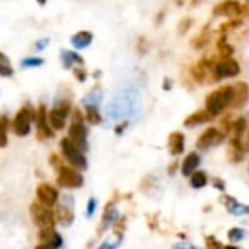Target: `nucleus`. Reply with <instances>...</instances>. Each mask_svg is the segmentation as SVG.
<instances>
[{"label": "nucleus", "mask_w": 249, "mask_h": 249, "mask_svg": "<svg viewBox=\"0 0 249 249\" xmlns=\"http://www.w3.org/2000/svg\"><path fill=\"white\" fill-rule=\"evenodd\" d=\"M36 3H38L39 6H45V4H47V0H36Z\"/></svg>", "instance_id": "49"}, {"label": "nucleus", "mask_w": 249, "mask_h": 249, "mask_svg": "<svg viewBox=\"0 0 249 249\" xmlns=\"http://www.w3.org/2000/svg\"><path fill=\"white\" fill-rule=\"evenodd\" d=\"M50 42H51V39H50L48 36H42V38H39V39L35 41L34 48H35V51L41 53V51H44V50L50 45Z\"/></svg>", "instance_id": "36"}, {"label": "nucleus", "mask_w": 249, "mask_h": 249, "mask_svg": "<svg viewBox=\"0 0 249 249\" xmlns=\"http://www.w3.org/2000/svg\"><path fill=\"white\" fill-rule=\"evenodd\" d=\"M35 117H36V111L31 105L22 107L16 112V115L12 121L13 133L18 137H26L32 130V123H35Z\"/></svg>", "instance_id": "5"}, {"label": "nucleus", "mask_w": 249, "mask_h": 249, "mask_svg": "<svg viewBox=\"0 0 249 249\" xmlns=\"http://www.w3.org/2000/svg\"><path fill=\"white\" fill-rule=\"evenodd\" d=\"M223 249H239L238 247H233V245H228V247H223Z\"/></svg>", "instance_id": "50"}, {"label": "nucleus", "mask_w": 249, "mask_h": 249, "mask_svg": "<svg viewBox=\"0 0 249 249\" xmlns=\"http://www.w3.org/2000/svg\"><path fill=\"white\" fill-rule=\"evenodd\" d=\"M249 102V85L247 82H236L233 85V98L231 102L232 109H242Z\"/></svg>", "instance_id": "12"}, {"label": "nucleus", "mask_w": 249, "mask_h": 249, "mask_svg": "<svg viewBox=\"0 0 249 249\" xmlns=\"http://www.w3.org/2000/svg\"><path fill=\"white\" fill-rule=\"evenodd\" d=\"M31 219L32 222L42 231V229H51L55 228V216L50 210L48 206H44L39 201H34L31 206Z\"/></svg>", "instance_id": "8"}, {"label": "nucleus", "mask_w": 249, "mask_h": 249, "mask_svg": "<svg viewBox=\"0 0 249 249\" xmlns=\"http://www.w3.org/2000/svg\"><path fill=\"white\" fill-rule=\"evenodd\" d=\"M172 249H200L198 247L193 245V244H188V242H177L172 245Z\"/></svg>", "instance_id": "39"}, {"label": "nucleus", "mask_w": 249, "mask_h": 249, "mask_svg": "<svg viewBox=\"0 0 249 249\" xmlns=\"http://www.w3.org/2000/svg\"><path fill=\"white\" fill-rule=\"evenodd\" d=\"M71 115V101L66 96L55 98L54 108L48 112V120L54 131L66 128L67 120Z\"/></svg>", "instance_id": "3"}, {"label": "nucleus", "mask_w": 249, "mask_h": 249, "mask_svg": "<svg viewBox=\"0 0 249 249\" xmlns=\"http://www.w3.org/2000/svg\"><path fill=\"white\" fill-rule=\"evenodd\" d=\"M73 219H74V214H73V204H66L63 203L58 209H57V213H55V220L63 225V226H69L73 223Z\"/></svg>", "instance_id": "21"}, {"label": "nucleus", "mask_w": 249, "mask_h": 249, "mask_svg": "<svg viewBox=\"0 0 249 249\" xmlns=\"http://www.w3.org/2000/svg\"><path fill=\"white\" fill-rule=\"evenodd\" d=\"M226 136L216 127H209L203 134L197 139V149L207 150L213 146H219L225 142Z\"/></svg>", "instance_id": "11"}, {"label": "nucleus", "mask_w": 249, "mask_h": 249, "mask_svg": "<svg viewBox=\"0 0 249 249\" xmlns=\"http://www.w3.org/2000/svg\"><path fill=\"white\" fill-rule=\"evenodd\" d=\"M85 108V120L92 124V125H98L102 123V115L99 112V107L96 105H88V107H83Z\"/></svg>", "instance_id": "25"}, {"label": "nucleus", "mask_w": 249, "mask_h": 249, "mask_svg": "<svg viewBox=\"0 0 249 249\" xmlns=\"http://www.w3.org/2000/svg\"><path fill=\"white\" fill-rule=\"evenodd\" d=\"M165 15H166V12H165L163 9H162L160 12H158V15H156V19H155L158 25H160V23H162V20H163V18H165Z\"/></svg>", "instance_id": "43"}, {"label": "nucleus", "mask_w": 249, "mask_h": 249, "mask_svg": "<svg viewBox=\"0 0 249 249\" xmlns=\"http://www.w3.org/2000/svg\"><path fill=\"white\" fill-rule=\"evenodd\" d=\"M57 171H58L57 172V182L63 188L76 190V188H80L85 182V178L80 174V171L73 168V166L60 165Z\"/></svg>", "instance_id": "7"}, {"label": "nucleus", "mask_w": 249, "mask_h": 249, "mask_svg": "<svg viewBox=\"0 0 249 249\" xmlns=\"http://www.w3.org/2000/svg\"><path fill=\"white\" fill-rule=\"evenodd\" d=\"M247 1H248V3H249V0H247Z\"/></svg>", "instance_id": "53"}, {"label": "nucleus", "mask_w": 249, "mask_h": 249, "mask_svg": "<svg viewBox=\"0 0 249 249\" xmlns=\"http://www.w3.org/2000/svg\"><path fill=\"white\" fill-rule=\"evenodd\" d=\"M232 98H233V85H223L207 95L206 109L216 118L231 107Z\"/></svg>", "instance_id": "1"}, {"label": "nucleus", "mask_w": 249, "mask_h": 249, "mask_svg": "<svg viewBox=\"0 0 249 249\" xmlns=\"http://www.w3.org/2000/svg\"><path fill=\"white\" fill-rule=\"evenodd\" d=\"M232 123H233V115H232V114L223 115V118L220 120V128H219V130H220L225 136L231 134V131H232Z\"/></svg>", "instance_id": "32"}, {"label": "nucleus", "mask_w": 249, "mask_h": 249, "mask_svg": "<svg viewBox=\"0 0 249 249\" xmlns=\"http://www.w3.org/2000/svg\"><path fill=\"white\" fill-rule=\"evenodd\" d=\"M213 61V71L214 76L217 77V80H223V79H232L236 77L241 73V64L236 58L233 57H216L212 58Z\"/></svg>", "instance_id": "6"}, {"label": "nucleus", "mask_w": 249, "mask_h": 249, "mask_svg": "<svg viewBox=\"0 0 249 249\" xmlns=\"http://www.w3.org/2000/svg\"><path fill=\"white\" fill-rule=\"evenodd\" d=\"M209 182V178H207V174L203 172V171H196L191 177H190V185L196 190H200L203 187H206Z\"/></svg>", "instance_id": "26"}, {"label": "nucleus", "mask_w": 249, "mask_h": 249, "mask_svg": "<svg viewBox=\"0 0 249 249\" xmlns=\"http://www.w3.org/2000/svg\"><path fill=\"white\" fill-rule=\"evenodd\" d=\"M244 144H245V150L249 152V131H248V136H247V140L244 142Z\"/></svg>", "instance_id": "46"}, {"label": "nucleus", "mask_w": 249, "mask_h": 249, "mask_svg": "<svg viewBox=\"0 0 249 249\" xmlns=\"http://www.w3.org/2000/svg\"><path fill=\"white\" fill-rule=\"evenodd\" d=\"M39 239L42 241V244L48 245L51 249H58L63 245V238L54 228L39 231Z\"/></svg>", "instance_id": "18"}, {"label": "nucleus", "mask_w": 249, "mask_h": 249, "mask_svg": "<svg viewBox=\"0 0 249 249\" xmlns=\"http://www.w3.org/2000/svg\"><path fill=\"white\" fill-rule=\"evenodd\" d=\"M200 1H201V0H194V1H191V6H197Z\"/></svg>", "instance_id": "51"}, {"label": "nucleus", "mask_w": 249, "mask_h": 249, "mask_svg": "<svg viewBox=\"0 0 249 249\" xmlns=\"http://www.w3.org/2000/svg\"><path fill=\"white\" fill-rule=\"evenodd\" d=\"M35 124H36V136L39 140H47L54 137V130L50 124L48 120V111L45 105H39L36 109V117H35Z\"/></svg>", "instance_id": "10"}, {"label": "nucleus", "mask_w": 249, "mask_h": 249, "mask_svg": "<svg viewBox=\"0 0 249 249\" xmlns=\"http://www.w3.org/2000/svg\"><path fill=\"white\" fill-rule=\"evenodd\" d=\"M213 185H214L217 190H220V191H225V190H226V185H225V182H223L220 178H214V179H213Z\"/></svg>", "instance_id": "42"}, {"label": "nucleus", "mask_w": 249, "mask_h": 249, "mask_svg": "<svg viewBox=\"0 0 249 249\" xmlns=\"http://www.w3.org/2000/svg\"><path fill=\"white\" fill-rule=\"evenodd\" d=\"M121 242H123V236H118L115 241L108 239V241L102 242V244H101V245H99L96 249H117L120 245H121Z\"/></svg>", "instance_id": "35"}, {"label": "nucleus", "mask_w": 249, "mask_h": 249, "mask_svg": "<svg viewBox=\"0 0 249 249\" xmlns=\"http://www.w3.org/2000/svg\"><path fill=\"white\" fill-rule=\"evenodd\" d=\"M137 51H139L140 54H144V53L147 51V41H146L144 38H140V39H139V44H137Z\"/></svg>", "instance_id": "40"}, {"label": "nucleus", "mask_w": 249, "mask_h": 249, "mask_svg": "<svg viewBox=\"0 0 249 249\" xmlns=\"http://www.w3.org/2000/svg\"><path fill=\"white\" fill-rule=\"evenodd\" d=\"M10 128V120L7 115H0V147H6L9 143L7 130Z\"/></svg>", "instance_id": "28"}, {"label": "nucleus", "mask_w": 249, "mask_h": 249, "mask_svg": "<svg viewBox=\"0 0 249 249\" xmlns=\"http://www.w3.org/2000/svg\"><path fill=\"white\" fill-rule=\"evenodd\" d=\"M244 7H245V6H244ZM245 13L249 16V7H245Z\"/></svg>", "instance_id": "52"}, {"label": "nucleus", "mask_w": 249, "mask_h": 249, "mask_svg": "<svg viewBox=\"0 0 249 249\" xmlns=\"http://www.w3.org/2000/svg\"><path fill=\"white\" fill-rule=\"evenodd\" d=\"M174 1H175L177 6H184L187 3V0H174Z\"/></svg>", "instance_id": "47"}, {"label": "nucleus", "mask_w": 249, "mask_h": 249, "mask_svg": "<svg viewBox=\"0 0 249 249\" xmlns=\"http://www.w3.org/2000/svg\"><path fill=\"white\" fill-rule=\"evenodd\" d=\"M96 206H98L96 200H95L93 197H90V198H89V201H88V207H86V214H88V217H92V216L95 214V212H96Z\"/></svg>", "instance_id": "37"}, {"label": "nucleus", "mask_w": 249, "mask_h": 249, "mask_svg": "<svg viewBox=\"0 0 249 249\" xmlns=\"http://www.w3.org/2000/svg\"><path fill=\"white\" fill-rule=\"evenodd\" d=\"M247 130H248V121H247V118L245 117H236V118H233V123H232V134H233V137L235 139H244V136H245V133H247Z\"/></svg>", "instance_id": "23"}, {"label": "nucleus", "mask_w": 249, "mask_h": 249, "mask_svg": "<svg viewBox=\"0 0 249 249\" xmlns=\"http://www.w3.org/2000/svg\"><path fill=\"white\" fill-rule=\"evenodd\" d=\"M193 23H194V19L193 18H190V16H185V18H182L181 20H179V23H178V28H177V31H178V35H181V36H184L190 29H191V26H193Z\"/></svg>", "instance_id": "31"}, {"label": "nucleus", "mask_w": 249, "mask_h": 249, "mask_svg": "<svg viewBox=\"0 0 249 249\" xmlns=\"http://www.w3.org/2000/svg\"><path fill=\"white\" fill-rule=\"evenodd\" d=\"M200 163H201L200 155L196 152H191L190 155H187V158L184 159V162L181 165V174L184 177H191L198 169Z\"/></svg>", "instance_id": "19"}, {"label": "nucleus", "mask_w": 249, "mask_h": 249, "mask_svg": "<svg viewBox=\"0 0 249 249\" xmlns=\"http://www.w3.org/2000/svg\"><path fill=\"white\" fill-rule=\"evenodd\" d=\"M73 76L77 82L83 83L88 79V71L83 66H76V67H73Z\"/></svg>", "instance_id": "34"}, {"label": "nucleus", "mask_w": 249, "mask_h": 249, "mask_svg": "<svg viewBox=\"0 0 249 249\" xmlns=\"http://www.w3.org/2000/svg\"><path fill=\"white\" fill-rule=\"evenodd\" d=\"M36 197H38V201L42 203L44 206L53 207L58 201V191L48 184H39L36 187Z\"/></svg>", "instance_id": "13"}, {"label": "nucleus", "mask_w": 249, "mask_h": 249, "mask_svg": "<svg viewBox=\"0 0 249 249\" xmlns=\"http://www.w3.org/2000/svg\"><path fill=\"white\" fill-rule=\"evenodd\" d=\"M92 41H93V34L90 31H79L70 39L71 45L76 50H85V48H88L92 44Z\"/></svg>", "instance_id": "20"}, {"label": "nucleus", "mask_w": 249, "mask_h": 249, "mask_svg": "<svg viewBox=\"0 0 249 249\" xmlns=\"http://www.w3.org/2000/svg\"><path fill=\"white\" fill-rule=\"evenodd\" d=\"M212 120H214V117L204 108V109H198L193 114H190L185 120H184V125L188 128L197 127V125H203L206 123H210Z\"/></svg>", "instance_id": "15"}, {"label": "nucleus", "mask_w": 249, "mask_h": 249, "mask_svg": "<svg viewBox=\"0 0 249 249\" xmlns=\"http://www.w3.org/2000/svg\"><path fill=\"white\" fill-rule=\"evenodd\" d=\"M13 73L15 70L12 67L10 58L3 51H0V77H12Z\"/></svg>", "instance_id": "27"}, {"label": "nucleus", "mask_w": 249, "mask_h": 249, "mask_svg": "<svg viewBox=\"0 0 249 249\" xmlns=\"http://www.w3.org/2000/svg\"><path fill=\"white\" fill-rule=\"evenodd\" d=\"M128 127V121H123L121 124H118V125H115V134H123L124 133V130Z\"/></svg>", "instance_id": "41"}, {"label": "nucleus", "mask_w": 249, "mask_h": 249, "mask_svg": "<svg viewBox=\"0 0 249 249\" xmlns=\"http://www.w3.org/2000/svg\"><path fill=\"white\" fill-rule=\"evenodd\" d=\"M60 149H61L63 158L69 162L70 166H73L79 171L88 169V159L85 156V152L80 147H77L69 137L61 139Z\"/></svg>", "instance_id": "4"}, {"label": "nucleus", "mask_w": 249, "mask_h": 249, "mask_svg": "<svg viewBox=\"0 0 249 249\" xmlns=\"http://www.w3.org/2000/svg\"><path fill=\"white\" fill-rule=\"evenodd\" d=\"M206 245H207V249H223V245L213 236H209L206 239Z\"/></svg>", "instance_id": "38"}, {"label": "nucleus", "mask_w": 249, "mask_h": 249, "mask_svg": "<svg viewBox=\"0 0 249 249\" xmlns=\"http://www.w3.org/2000/svg\"><path fill=\"white\" fill-rule=\"evenodd\" d=\"M242 23H244V22H242L241 19H231L229 22H225V23H222V25L219 26V34L228 36L231 32H233V31H236L238 28H241Z\"/></svg>", "instance_id": "29"}, {"label": "nucleus", "mask_w": 249, "mask_h": 249, "mask_svg": "<svg viewBox=\"0 0 249 249\" xmlns=\"http://www.w3.org/2000/svg\"><path fill=\"white\" fill-rule=\"evenodd\" d=\"M210 39H212V31H210V26L207 25L193 41H191V44H193V47L196 48V50H203V48H206L209 44H210Z\"/></svg>", "instance_id": "22"}, {"label": "nucleus", "mask_w": 249, "mask_h": 249, "mask_svg": "<svg viewBox=\"0 0 249 249\" xmlns=\"http://www.w3.org/2000/svg\"><path fill=\"white\" fill-rule=\"evenodd\" d=\"M177 168H178V162H174V163L168 168V169H169L168 172H169L171 175H174V174H175V171H177Z\"/></svg>", "instance_id": "45"}, {"label": "nucleus", "mask_w": 249, "mask_h": 249, "mask_svg": "<svg viewBox=\"0 0 249 249\" xmlns=\"http://www.w3.org/2000/svg\"><path fill=\"white\" fill-rule=\"evenodd\" d=\"M60 61H61V66L66 70L73 69L76 66H83V63H85L83 57L79 53H76L73 50H66V48H63L60 51Z\"/></svg>", "instance_id": "16"}, {"label": "nucleus", "mask_w": 249, "mask_h": 249, "mask_svg": "<svg viewBox=\"0 0 249 249\" xmlns=\"http://www.w3.org/2000/svg\"><path fill=\"white\" fill-rule=\"evenodd\" d=\"M245 15V7L238 0H222L213 7V16H225L229 19H238Z\"/></svg>", "instance_id": "9"}, {"label": "nucleus", "mask_w": 249, "mask_h": 249, "mask_svg": "<svg viewBox=\"0 0 249 249\" xmlns=\"http://www.w3.org/2000/svg\"><path fill=\"white\" fill-rule=\"evenodd\" d=\"M222 201L225 203V207L226 210L232 214V216H236V217H242L245 214L249 213V207L242 204L241 201H238L235 197H231V196H226L223 194L222 196Z\"/></svg>", "instance_id": "14"}, {"label": "nucleus", "mask_w": 249, "mask_h": 249, "mask_svg": "<svg viewBox=\"0 0 249 249\" xmlns=\"http://www.w3.org/2000/svg\"><path fill=\"white\" fill-rule=\"evenodd\" d=\"M118 219H120V212L117 210V207L115 206H108L105 213H104V217H102V225H101L102 229L105 231L109 226L115 225Z\"/></svg>", "instance_id": "24"}, {"label": "nucleus", "mask_w": 249, "mask_h": 249, "mask_svg": "<svg viewBox=\"0 0 249 249\" xmlns=\"http://www.w3.org/2000/svg\"><path fill=\"white\" fill-rule=\"evenodd\" d=\"M19 64L22 69H36L44 64V58L38 55H29V57H23Z\"/></svg>", "instance_id": "30"}, {"label": "nucleus", "mask_w": 249, "mask_h": 249, "mask_svg": "<svg viewBox=\"0 0 249 249\" xmlns=\"http://www.w3.org/2000/svg\"><path fill=\"white\" fill-rule=\"evenodd\" d=\"M168 149L172 156H179L185 150V136L181 131H174L168 137Z\"/></svg>", "instance_id": "17"}, {"label": "nucleus", "mask_w": 249, "mask_h": 249, "mask_svg": "<svg viewBox=\"0 0 249 249\" xmlns=\"http://www.w3.org/2000/svg\"><path fill=\"white\" fill-rule=\"evenodd\" d=\"M35 249H51L48 245H45V244H41V245H38Z\"/></svg>", "instance_id": "48"}, {"label": "nucleus", "mask_w": 249, "mask_h": 249, "mask_svg": "<svg viewBox=\"0 0 249 249\" xmlns=\"http://www.w3.org/2000/svg\"><path fill=\"white\" fill-rule=\"evenodd\" d=\"M171 88H172V80L171 79H165L163 80V89L165 90H169Z\"/></svg>", "instance_id": "44"}, {"label": "nucleus", "mask_w": 249, "mask_h": 249, "mask_svg": "<svg viewBox=\"0 0 249 249\" xmlns=\"http://www.w3.org/2000/svg\"><path fill=\"white\" fill-rule=\"evenodd\" d=\"M245 236H247V232L241 228H232L228 232V238L231 239V242H241L245 239Z\"/></svg>", "instance_id": "33"}, {"label": "nucleus", "mask_w": 249, "mask_h": 249, "mask_svg": "<svg viewBox=\"0 0 249 249\" xmlns=\"http://www.w3.org/2000/svg\"><path fill=\"white\" fill-rule=\"evenodd\" d=\"M71 123L69 127V133L67 137L77 146L80 147L83 152H88L89 149V142H88V136H89V130L85 124V115L82 114V111L79 108L71 111Z\"/></svg>", "instance_id": "2"}]
</instances>
